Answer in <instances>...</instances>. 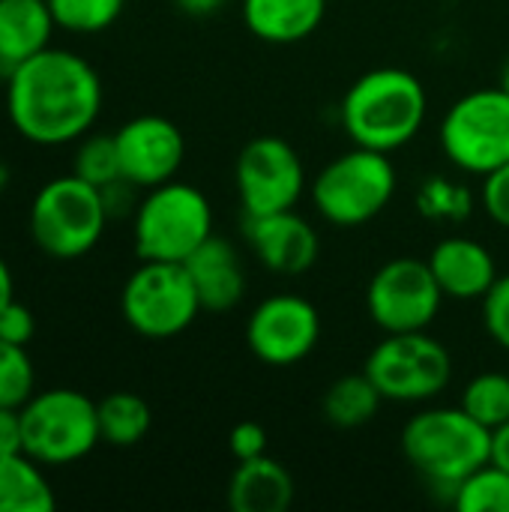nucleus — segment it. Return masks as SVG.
I'll return each instance as SVG.
<instances>
[{"label":"nucleus","instance_id":"obj_1","mask_svg":"<svg viewBox=\"0 0 509 512\" xmlns=\"http://www.w3.org/2000/svg\"><path fill=\"white\" fill-rule=\"evenodd\" d=\"M102 111V78L87 57L45 48L6 75V114L21 138L63 147L84 138Z\"/></svg>","mask_w":509,"mask_h":512},{"label":"nucleus","instance_id":"obj_2","mask_svg":"<svg viewBox=\"0 0 509 512\" xmlns=\"http://www.w3.org/2000/svg\"><path fill=\"white\" fill-rule=\"evenodd\" d=\"M429 114L423 81L399 66L363 72L339 105V120L357 147L393 153L411 144Z\"/></svg>","mask_w":509,"mask_h":512},{"label":"nucleus","instance_id":"obj_3","mask_svg":"<svg viewBox=\"0 0 509 512\" xmlns=\"http://www.w3.org/2000/svg\"><path fill=\"white\" fill-rule=\"evenodd\" d=\"M402 453L417 474L435 489H447L453 501L459 483L492 462V429L480 426L462 405L429 408L405 423Z\"/></svg>","mask_w":509,"mask_h":512},{"label":"nucleus","instance_id":"obj_4","mask_svg":"<svg viewBox=\"0 0 509 512\" xmlns=\"http://www.w3.org/2000/svg\"><path fill=\"white\" fill-rule=\"evenodd\" d=\"M102 189L78 174L54 177L30 201L27 228L36 249L57 261H75L96 249L108 228Z\"/></svg>","mask_w":509,"mask_h":512},{"label":"nucleus","instance_id":"obj_5","mask_svg":"<svg viewBox=\"0 0 509 512\" xmlns=\"http://www.w3.org/2000/svg\"><path fill=\"white\" fill-rule=\"evenodd\" d=\"M207 237H213V207L198 186L168 180L144 189L132 216V243L141 261L183 264Z\"/></svg>","mask_w":509,"mask_h":512},{"label":"nucleus","instance_id":"obj_6","mask_svg":"<svg viewBox=\"0 0 509 512\" xmlns=\"http://www.w3.org/2000/svg\"><path fill=\"white\" fill-rule=\"evenodd\" d=\"M396 186L399 177L390 153L354 144V150L336 156L318 171L312 201L324 222L336 228H360L390 207Z\"/></svg>","mask_w":509,"mask_h":512},{"label":"nucleus","instance_id":"obj_7","mask_svg":"<svg viewBox=\"0 0 509 512\" xmlns=\"http://www.w3.org/2000/svg\"><path fill=\"white\" fill-rule=\"evenodd\" d=\"M21 432L24 453L42 468L75 465L102 444L96 402L69 387L33 393L21 408Z\"/></svg>","mask_w":509,"mask_h":512},{"label":"nucleus","instance_id":"obj_8","mask_svg":"<svg viewBox=\"0 0 509 512\" xmlns=\"http://www.w3.org/2000/svg\"><path fill=\"white\" fill-rule=\"evenodd\" d=\"M441 150L465 174L486 177L509 162V93L498 87L471 90L441 120Z\"/></svg>","mask_w":509,"mask_h":512},{"label":"nucleus","instance_id":"obj_9","mask_svg":"<svg viewBox=\"0 0 509 512\" xmlns=\"http://www.w3.org/2000/svg\"><path fill=\"white\" fill-rule=\"evenodd\" d=\"M363 372L375 381L387 402L420 405L441 396L453 378V357L426 330L384 333L366 357Z\"/></svg>","mask_w":509,"mask_h":512},{"label":"nucleus","instance_id":"obj_10","mask_svg":"<svg viewBox=\"0 0 509 512\" xmlns=\"http://www.w3.org/2000/svg\"><path fill=\"white\" fill-rule=\"evenodd\" d=\"M120 312L138 336L174 339L195 324L201 300L186 264L141 261L120 291Z\"/></svg>","mask_w":509,"mask_h":512},{"label":"nucleus","instance_id":"obj_11","mask_svg":"<svg viewBox=\"0 0 509 512\" xmlns=\"http://www.w3.org/2000/svg\"><path fill=\"white\" fill-rule=\"evenodd\" d=\"M444 300L429 261L420 258H393L381 264L366 288L369 318L384 333L429 330Z\"/></svg>","mask_w":509,"mask_h":512},{"label":"nucleus","instance_id":"obj_12","mask_svg":"<svg viewBox=\"0 0 509 512\" xmlns=\"http://www.w3.org/2000/svg\"><path fill=\"white\" fill-rule=\"evenodd\" d=\"M234 183L246 216L294 210L306 189V168L285 138L261 135L240 150Z\"/></svg>","mask_w":509,"mask_h":512},{"label":"nucleus","instance_id":"obj_13","mask_svg":"<svg viewBox=\"0 0 509 512\" xmlns=\"http://www.w3.org/2000/svg\"><path fill=\"white\" fill-rule=\"evenodd\" d=\"M321 342V312L300 294L261 300L246 321V345L267 366H297Z\"/></svg>","mask_w":509,"mask_h":512},{"label":"nucleus","instance_id":"obj_14","mask_svg":"<svg viewBox=\"0 0 509 512\" xmlns=\"http://www.w3.org/2000/svg\"><path fill=\"white\" fill-rule=\"evenodd\" d=\"M120 174L138 189H153L177 177L186 159V141L174 120L159 114H141L126 120L117 132Z\"/></svg>","mask_w":509,"mask_h":512},{"label":"nucleus","instance_id":"obj_15","mask_svg":"<svg viewBox=\"0 0 509 512\" xmlns=\"http://www.w3.org/2000/svg\"><path fill=\"white\" fill-rule=\"evenodd\" d=\"M243 237L255 258L276 276H303L315 267L321 240L315 225L297 210H279L264 216L243 213Z\"/></svg>","mask_w":509,"mask_h":512},{"label":"nucleus","instance_id":"obj_16","mask_svg":"<svg viewBox=\"0 0 509 512\" xmlns=\"http://www.w3.org/2000/svg\"><path fill=\"white\" fill-rule=\"evenodd\" d=\"M426 261L450 300H483L498 279L495 255L474 237H444L432 246Z\"/></svg>","mask_w":509,"mask_h":512},{"label":"nucleus","instance_id":"obj_17","mask_svg":"<svg viewBox=\"0 0 509 512\" xmlns=\"http://www.w3.org/2000/svg\"><path fill=\"white\" fill-rule=\"evenodd\" d=\"M186 273L198 291L201 309L231 312L246 294V267L228 237H207L186 261Z\"/></svg>","mask_w":509,"mask_h":512},{"label":"nucleus","instance_id":"obj_18","mask_svg":"<svg viewBox=\"0 0 509 512\" xmlns=\"http://www.w3.org/2000/svg\"><path fill=\"white\" fill-rule=\"evenodd\" d=\"M54 30L48 0H0V75L45 51Z\"/></svg>","mask_w":509,"mask_h":512},{"label":"nucleus","instance_id":"obj_19","mask_svg":"<svg viewBox=\"0 0 509 512\" xmlns=\"http://www.w3.org/2000/svg\"><path fill=\"white\" fill-rule=\"evenodd\" d=\"M330 0H243V21L252 36L270 45H291L309 39Z\"/></svg>","mask_w":509,"mask_h":512},{"label":"nucleus","instance_id":"obj_20","mask_svg":"<svg viewBox=\"0 0 509 512\" xmlns=\"http://www.w3.org/2000/svg\"><path fill=\"white\" fill-rule=\"evenodd\" d=\"M294 504L291 471L267 453L240 462L228 483V507L234 512H285Z\"/></svg>","mask_w":509,"mask_h":512},{"label":"nucleus","instance_id":"obj_21","mask_svg":"<svg viewBox=\"0 0 509 512\" xmlns=\"http://www.w3.org/2000/svg\"><path fill=\"white\" fill-rule=\"evenodd\" d=\"M57 507L45 468L27 453L0 456V512H51Z\"/></svg>","mask_w":509,"mask_h":512},{"label":"nucleus","instance_id":"obj_22","mask_svg":"<svg viewBox=\"0 0 509 512\" xmlns=\"http://www.w3.org/2000/svg\"><path fill=\"white\" fill-rule=\"evenodd\" d=\"M381 402L384 396L375 387V381L366 372H360V375H345L333 381L324 393L321 411L327 423L336 429H360L375 420Z\"/></svg>","mask_w":509,"mask_h":512},{"label":"nucleus","instance_id":"obj_23","mask_svg":"<svg viewBox=\"0 0 509 512\" xmlns=\"http://www.w3.org/2000/svg\"><path fill=\"white\" fill-rule=\"evenodd\" d=\"M99 408V435L102 444L108 447H135L147 438L150 426H153V411L150 405L135 396V393H111L102 402H96Z\"/></svg>","mask_w":509,"mask_h":512},{"label":"nucleus","instance_id":"obj_24","mask_svg":"<svg viewBox=\"0 0 509 512\" xmlns=\"http://www.w3.org/2000/svg\"><path fill=\"white\" fill-rule=\"evenodd\" d=\"M462 408L486 429H498L509 420V375L480 372L462 390Z\"/></svg>","mask_w":509,"mask_h":512},{"label":"nucleus","instance_id":"obj_25","mask_svg":"<svg viewBox=\"0 0 509 512\" xmlns=\"http://www.w3.org/2000/svg\"><path fill=\"white\" fill-rule=\"evenodd\" d=\"M453 507L459 512H509V471L495 462L483 465L459 483Z\"/></svg>","mask_w":509,"mask_h":512},{"label":"nucleus","instance_id":"obj_26","mask_svg":"<svg viewBox=\"0 0 509 512\" xmlns=\"http://www.w3.org/2000/svg\"><path fill=\"white\" fill-rule=\"evenodd\" d=\"M48 6L60 30L90 36L108 30L120 18L126 0H48Z\"/></svg>","mask_w":509,"mask_h":512},{"label":"nucleus","instance_id":"obj_27","mask_svg":"<svg viewBox=\"0 0 509 512\" xmlns=\"http://www.w3.org/2000/svg\"><path fill=\"white\" fill-rule=\"evenodd\" d=\"M72 174H78L81 180H87L99 189L114 183L117 177H123L114 135H90L87 132L84 138H78V147L72 156Z\"/></svg>","mask_w":509,"mask_h":512},{"label":"nucleus","instance_id":"obj_28","mask_svg":"<svg viewBox=\"0 0 509 512\" xmlns=\"http://www.w3.org/2000/svg\"><path fill=\"white\" fill-rule=\"evenodd\" d=\"M36 393V369L27 345L0 339V408H24Z\"/></svg>","mask_w":509,"mask_h":512},{"label":"nucleus","instance_id":"obj_29","mask_svg":"<svg viewBox=\"0 0 509 512\" xmlns=\"http://www.w3.org/2000/svg\"><path fill=\"white\" fill-rule=\"evenodd\" d=\"M417 207L426 219H468L471 216V192L453 180L444 177H429L420 186Z\"/></svg>","mask_w":509,"mask_h":512},{"label":"nucleus","instance_id":"obj_30","mask_svg":"<svg viewBox=\"0 0 509 512\" xmlns=\"http://www.w3.org/2000/svg\"><path fill=\"white\" fill-rule=\"evenodd\" d=\"M483 327L498 348L509 351V273L498 276L483 297Z\"/></svg>","mask_w":509,"mask_h":512},{"label":"nucleus","instance_id":"obj_31","mask_svg":"<svg viewBox=\"0 0 509 512\" xmlns=\"http://www.w3.org/2000/svg\"><path fill=\"white\" fill-rule=\"evenodd\" d=\"M483 210L495 225L509 231V162L483 177Z\"/></svg>","mask_w":509,"mask_h":512},{"label":"nucleus","instance_id":"obj_32","mask_svg":"<svg viewBox=\"0 0 509 512\" xmlns=\"http://www.w3.org/2000/svg\"><path fill=\"white\" fill-rule=\"evenodd\" d=\"M36 336V318L33 312L12 300L0 309V339L3 342H12V345H30Z\"/></svg>","mask_w":509,"mask_h":512},{"label":"nucleus","instance_id":"obj_33","mask_svg":"<svg viewBox=\"0 0 509 512\" xmlns=\"http://www.w3.org/2000/svg\"><path fill=\"white\" fill-rule=\"evenodd\" d=\"M228 444H231V453H234L237 462L258 459V456L267 453V429H264L261 423H252V420L237 423V426L231 429Z\"/></svg>","mask_w":509,"mask_h":512},{"label":"nucleus","instance_id":"obj_34","mask_svg":"<svg viewBox=\"0 0 509 512\" xmlns=\"http://www.w3.org/2000/svg\"><path fill=\"white\" fill-rule=\"evenodd\" d=\"M102 201H105V210H108V219H123V216H135L138 210V186L129 183L126 177H117L114 183L102 186Z\"/></svg>","mask_w":509,"mask_h":512},{"label":"nucleus","instance_id":"obj_35","mask_svg":"<svg viewBox=\"0 0 509 512\" xmlns=\"http://www.w3.org/2000/svg\"><path fill=\"white\" fill-rule=\"evenodd\" d=\"M24 453L21 408H0V456Z\"/></svg>","mask_w":509,"mask_h":512},{"label":"nucleus","instance_id":"obj_36","mask_svg":"<svg viewBox=\"0 0 509 512\" xmlns=\"http://www.w3.org/2000/svg\"><path fill=\"white\" fill-rule=\"evenodd\" d=\"M225 3L228 0H174V6L189 18H210L219 9H225Z\"/></svg>","mask_w":509,"mask_h":512},{"label":"nucleus","instance_id":"obj_37","mask_svg":"<svg viewBox=\"0 0 509 512\" xmlns=\"http://www.w3.org/2000/svg\"><path fill=\"white\" fill-rule=\"evenodd\" d=\"M492 462L509 471V420L492 432Z\"/></svg>","mask_w":509,"mask_h":512},{"label":"nucleus","instance_id":"obj_38","mask_svg":"<svg viewBox=\"0 0 509 512\" xmlns=\"http://www.w3.org/2000/svg\"><path fill=\"white\" fill-rule=\"evenodd\" d=\"M12 300H15V276H12L6 258L0 255V309Z\"/></svg>","mask_w":509,"mask_h":512},{"label":"nucleus","instance_id":"obj_39","mask_svg":"<svg viewBox=\"0 0 509 512\" xmlns=\"http://www.w3.org/2000/svg\"><path fill=\"white\" fill-rule=\"evenodd\" d=\"M9 183H12V171H9V165H6V162L0 159V195H3L6 189H9Z\"/></svg>","mask_w":509,"mask_h":512},{"label":"nucleus","instance_id":"obj_40","mask_svg":"<svg viewBox=\"0 0 509 512\" xmlns=\"http://www.w3.org/2000/svg\"><path fill=\"white\" fill-rule=\"evenodd\" d=\"M501 87L509 93V60H507V66H504V72H501Z\"/></svg>","mask_w":509,"mask_h":512}]
</instances>
